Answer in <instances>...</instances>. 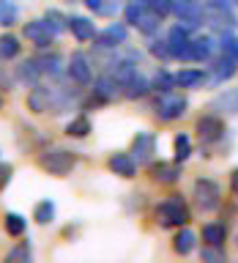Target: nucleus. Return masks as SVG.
<instances>
[{"label":"nucleus","instance_id":"obj_28","mask_svg":"<svg viewBox=\"0 0 238 263\" xmlns=\"http://www.w3.org/2000/svg\"><path fill=\"white\" fill-rule=\"evenodd\" d=\"M211 49H213V41L208 36H200L192 41V61H208L211 58Z\"/></svg>","mask_w":238,"mask_h":263},{"label":"nucleus","instance_id":"obj_33","mask_svg":"<svg viewBox=\"0 0 238 263\" xmlns=\"http://www.w3.org/2000/svg\"><path fill=\"white\" fill-rule=\"evenodd\" d=\"M44 25H47L49 30H52V36H55V33L66 30V16L57 11V8H49V11L44 14Z\"/></svg>","mask_w":238,"mask_h":263},{"label":"nucleus","instance_id":"obj_36","mask_svg":"<svg viewBox=\"0 0 238 263\" xmlns=\"http://www.w3.org/2000/svg\"><path fill=\"white\" fill-rule=\"evenodd\" d=\"M38 66H36V61H25L22 66H19V80H25V82H36L38 80Z\"/></svg>","mask_w":238,"mask_h":263},{"label":"nucleus","instance_id":"obj_20","mask_svg":"<svg viewBox=\"0 0 238 263\" xmlns=\"http://www.w3.org/2000/svg\"><path fill=\"white\" fill-rule=\"evenodd\" d=\"M211 107L219 112H225V115H238V88H230L225 93H219L211 102Z\"/></svg>","mask_w":238,"mask_h":263},{"label":"nucleus","instance_id":"obj_35","mask_svg":"<svg viewBox=\"0 0 238 263\" xmlns=\"http://www.w3.org/2000/svg\"><path fill=\"white\" fill-rule=\"evenodd\" d=\"M36 66L41 74H57L61 71V55H47L41 61H36Z\"/></svg>","mask_w":238,"mask_h":263},{"label":"nucleus","instance_id":"obj_3","mask_svg":"<svg viewBox=\"0 0 238 263\" xmlns=\"http://www.w3.org/2000/svg\"><path fill=\"white\" fill-rule=\"evenodd\" d=\"M219 203H222V189L216 181H211V178H197L194 181V205L200 211H216L219 209Z\"/></svg>","mask_w":238,"mask_h":263},{"label":"nucleus","instance_id":"obj_10","mask_svg":"<svg viewBox=\"0 0 238 263\" xmlns=\"http://www.w3.org/2000/svg\"><path fill=\"white\" fill-rule=\"evenodd\" d=\"M96 39V44L98 47H104V49H110V47H118V44H126V39H129V28L126 25H121V22H112V25H107V28L98 33Z\"/></svg>","mask_w":238,"mask_h":263},{"label":"nucleus","instance_id":"obj_46","mask_svg":"<svg viewBox=\"0 0 238 263\" xmlns=\"http://www.w3.org/2000/svg\"><path fill=\"white\" fill-rule=\"evenodd\" d=\"M0 107H3V99H0Z\"/></svg>","mask_w":238,"mask_h":263},{"label":"nucleus","instance_id":"obj_17","mask_svg":"<svg viewBox=\"0 0 238 263\" xmlns=\"http://www.w3.org/2000/svg\"><path fill=\"white\" fill-rule=\"evenodd\" d=\"M235 71H238V63L222 55L219 61L211 66V82H213V85H222V82H225V80L235 77Z\"/></svg>","mask_w":238,"mask_h":263},{"label":"nucleus","instance_id":"obj_7","mask_svg":"<svg viewBox=\"0 0 238 263\" xmlns=\"http://www.w3.org/2000/svg\"><path fill=\"white\" fill-rule=\"evenodd\" d=\"M167 49L170 58H181V61H192V41H189V30L184 25H175L167 33Z\"/></svg>","mask_w":238,"mask_h":263},{"label":"nucleus","instance_id":"obj_21","mask_svg":"<svg viewBox=\"0 0 238 263\" xmlns=\"http://www.w3.org/2000/svg\"><path fill=\"white\" fill-rule=\"evenodd\" d=\"M172 80H175V88H197L205 82V71L203 69H181Z\"/></svg>","mask_w":238,"mask_h":263},{"label":"nucleus","instance_id":"obj_13","mask_svg":"<svg viewBox=\"0 0 238 263\" xmlns=\"http://www.w3.org/2000/svg\"><path fill=\"white\" fill-rule=\"evenodd\" d=\"M66 28L74 33V39L77 41H93L96 36V25L88 20V16H66Z\"/></svg>","mask_w":238,"mask_h":263},{"label":"nucleus","instance_id":"obj_12","mask_svg":"<svg viewBox=\"0 0 238 263\" xmlns=\"http://www.w3.org/2000/svg\"><path fill=\"white\" fill-rule=\"evenodd\" d=\"M25 39L44 49L52 44V30L44 25V20H30V22H25Z\"/></svg>","mask_w":238,"mask_h":263},{"label":"nucleus","instance_id":"obj_34","mask_svg":"<svg viewBox=\"0 0 238 263\" xmlns=\"http://www.w3.org/2000/svg\"><path fill=\"white\" fill-rule=\"evenodd\" d=\"M219 49H222V55H225V58H230V61H235V63H238V36H233V33L222 36Z\"/></svg>","mask_w":238,"mask_h":263},{"label":"nucleus","instance_id":"obj_19","mask_svg":"<svg viewBox=\"0 0 238 263\" xmlns=\"http://www.w3.org/2000/svg\"><path fill=\"white\" fill-rule=\"evenodd\" d=\"M93 93H96L98 102H112V99L121 93V82L115 80L112 74H107V77H102V80L93 85Z\"/></svg>","mask_w":238,"mask_h":263},{"label":"nucleus","instance_id":"obj_41","mask_svg":"<svg viewBox=\"0 0 238 263\" xmlns=\"http://www.w3.org/2000/svg\"><path fill=\"white\" fill-rule=\"evenodd\" d=\"M11 173H14L11 164H0V189H3L8 181H11Z\"/></svg>","mask_w":238,"mask_h":263},{"label":"nucleus","instance_id":"obj_42","mask_svg":"<svg viewBox=\"0 0 238 263\" xmlns=\"http://www.w3.org/2000/svg\"><path fill=\"white\" fill-rule=\"evenodd\" d=\"M230 189H233V195L238 197V167L230 173Z\"/></svg>","mask_w":238,"mask_h":263},{"label":"nucleus","instance_id":"obj_26","mask_svg":"<svg viewBox=\"0 0 238 263\" xmlns=\"http://www.w3.org/2000/svg\"><path fill=\"white\" fill-rule=\"evenodd\" d=\"M3 228H6V233L8 236H22L25 233V228H28V219L22 217V214H6V219H3Z\"/></svg>","mask_w":238,"mask_h":263},{"label":"nucleus","instance_id":"obj_44","mask_svg":"<svg viewBox=\"0 0 238 263\" xmlns=\"http://www.w3.org/2000/svg\"><path fill=\"white\" fill-rule=\"evenodd\" d=\"M203 258H225V255H222V252H213V250H205Z\"/></svg>","mask_w":238,"mask_h":263},{"label":"nucleus","instance_id":"obj_45","mask_svg":"<svg viewBox=\"0 0 238 263\" xmlns=\"http://www.w3.org/2000/svg\"><path fill=\"white\" fill-rule=\"evenodd\" d=\"M235 247H238V233H235Z\"/></svg>","mask_w":238,"mask_h":263},{"label":"nucleus","instance_id":"obj_5","mask_svg":"<svg viewBox=\"0 0 238 263\" xmlns=\"http://www.w3.org/2000/svg\"><path fill=\"white\" fill-rule=\"evenodd\" d=\"M203 16L208 20L211 28H216V30H230L235 22L233 8L227 6V0H208V3L203 6Z\"/></svg>","mask_w":238,"mask_h":263},{"label":"nucleus","instance_id":"obj_31","mask_svg":"<svg viewBox=\"0 0 238 263\" xmlns=\"http://www.w3.org/2000/svg\"><path fill=\"white\" fill-rule=\"evenodd\" d=\"M151 88L153 90H159V93H170L172 88H175V80H172V74L170 71H156V77L151 80Z\"/></svg>","mask_w":238,"mask_h":263},{"label":"nucleus","instance_id":"obj_4","mask_svg":"<svg viewBox=\"0 0 238 263\" xmlns=\"http://www.w3.org/2000/svg\"><path fill=\"white\" fill-rule=\"evenodd\" d=\"M28 107L33 112H63V107H66V99L61 96H55L49 88L44 85H33V90L28 93Z\"/></svg>","mask_w":238,"mask_h":263},{"label":"nucleus","instance_id":"obj_27","mask_svg":"<svg viewBox=\"0 0 238 263\" xmlns=\"http://www.w3.org/2000/svg\"><path fill=\"white\" fill-rule=\"evenodd\" d=\"M172 148H175V162H186L189 156H192V140H189V135H175V140H172Z\"/></svg>","mask_w":238,"mask_h":263},{"label":"nucleus","instance_id":"obj_32","mask_svg":"<svg viewBox=\"0 0 238 263\" xmlns=\"http://www.w3.org/2000/svg\"><path fill=\"white\" fill-rule=\"evenodd\" d=\"M16 16H19V11H16V6L11 0H0V25H3V28H11L16 22Z\"/></svg>","mask_w":238,"mask_h":263},{"label":"nucleus","instance_id":"obj_23","mask_svg":"<svg viewBox=\"0 0 238 263\" xmlns=\"http://www.w3.org/2000/svg\"><path fill=\"white\" fill-rule=\"evenodd\" d=\"M22 52V44L19 39L11 36V33H6V36H0V61H14L16 55Z\"/></svg>","mask_w":238,"mask_h":263},{"label":"nucleus","instance_id":"obj_18","mask_svg":"<svg viewBox=\"0 0 238 263\" xmlns=\"http://www.w3.org/2000/svg\"><path fill=\"white\" fill-rule=\"evenodd\" d=\"M151 178L153 181H159V184H175V181L181 178V167H178V162H172V164H164V162H159V164H151Z\"/></svg>","mask_w":238,"mask_h":263},{"label":"nucleus","instance_id":"obj_16","mask_svg":"<svg viewBox=\"0 0 238 263\" xmlns=\"http://www.w3.org/2000/svg\"><path fill=\"white\" fill-rule=\"evenodd\" d=\"M121 88H126V90H123V96H126V99H143L148 90H151V82H148L143 74L134 71L131 77H126L121 82Z\"/></svg>","mask_w":238,"mask_h":263},{"label":"nucleus","instance_id":"obj_43","mask_svg":"<svg viewBox=\"0 0 238 263\" xmlns=\"http://www.w3.org/2000/svg\"><path fill=\"white\" fill-rule=\"evenodd\" d=\"M88 3V8H93V11H102L104 8V0H85Z\"/></svg>","mask_w":238,"mask_h":263},{"label":"nucleus","instance_id":"obj_40","mask_svg":"<svg viewBox=\"0 0 238 263\" xmlns=\"http://www.w3.org/2000/svg\"><path fill=\"white\" fill-rule=\"evenodd\" d=\"M140 14H143V8H140L137 3H131V6H126V22H129V25H137V20H140Z\"/></svg>","mask_w":238,"mask_h":263},{"label":"nucleus","instance_id":"obj_29","mask_svg":"<svg viewBox=\"0 0 238 263\" xmlns=\"http://www.w3.org/2000/svg\"><path fill=\"white\" fill-rule=\"evenodd\" d=\"M159 25H162V16L156 14V11H151V14H140V20H137V28L145 33V36H153L156 30H159Z\"/></svg>","mask_w":238,"mask_h":263},{"label":"nucleus","instance_id":"obj_38","mask_svg":"<svg viewBox=\"0 0 238 263\" xmlns=\"http://www.w3.org/2000/svg\"><path fill=\"white\" fill-rule=\"evenodd\" d=\"M8 260H30V247L22 244V247H16V250H11L8 252Z\"/></svg>","mask_w":238,"mask_h":263},{"label":"nucleus","instance_id":"obj_25","mask_svg":"<svg viewBox=\"0 0 238 263\" xmlns=\"http://www.w3.org/2000/svg\"><path fill=\"white\" fill-rule=\"evenodd\" d=\"M90 132H93V126H90L88 115H80V118L69 121V126H66V135H69V137H88Z\"/></svg>","mask_w":238,"mask_h":263},{"label":"nucleus","instance_id":"obj_11","mask_svg":"<svg viewBox=\"0 0 238 263\" xmlns=\"http://www.w3.org/2000/svg\"><path fill=\"white\" fill-rule=\"evenodd\" d=\"M197 135H200V140H205V143H216V140L225 135V121H222L219 115H203V118L197 121Z\"/></svg>","mask_w":238,"mask_h":263},{"label":"nucleus","instance_id":"obj_2","mask_svg":"<svg viewBox=\"0 0 238 263\" xmlns=\"http://www.w3.org/2000/svg\"><path fill=\"white\" fill-rule=\"evenodd\" d=\"M38 164L41 170L52 173V176H66L77 164V156H74V151H66V148H49V151L38 156Z\"/></svg>","mask_w":238,"mask_h":263},{"label":"nucleus","instance_id":"obj_1","mask_svg":"<svg viewBox=\"0 0 238 263\" xmlns=\"http://www.w3.org/2000/svg\"><path fill=\"white\" fill-rule=\"evenodd\" d=\"M189 219H192V214H189L181 195H172L170 200L159 203V209H156V222H159L162 228H181V225H186Z\"/></svg>","mask_w":238,"mask_h":263},{"label":"nucleus","instance_id":"obj_9","mask_svg":"<svg viewBox=\"0 0 238 263\" xmlns=\"http://www.w3.org/2000/svg\"><path fill=\"white\" fill-rule=\"evenodd\" d=\"M172 11L181 16L184 28H194L197 22L203 20V3L200 0H172Z\"/></svg>","mask_w":238,"mask_h":263},{"label":"nucleus","instance_id":"obj_15","mask_svg":"<svg viewBox=\"0 0 238 263\" xmlns=\"http://www.w3.org/2000/svg\"><path fill=\"white\" fill-rule=\"evenodd\" d=\"M107 167H110L115 176H121V178H134L137 162L131 159L129 154H112L110 159H107Z\"/></svg>","mask_w":238,"mask_h":263},{"label":"nucleus","instance_id":"obj_30","mask_svg":"<svg viewBox=\"0 0 238 263\" xmlns=\"http://www.w3.org/2000/svg\"><path fill=\"white\" fill-rule=\"evenodd\" d=\"M33 219H36L38 225H49V222L55 219V203L52 200H41L36 205V211H33Z\"/></svg>","mask_w":238,"mask_h":263},{"label":"nucleus","instance_id":"obj_22","mask_svg":"<svg viewBox=\"0 0 238 263\" xmlns=\"http://www.w3.org/2000/svg\"><path fill=\"white\" fill-rule=\"evenodd\" d=\"M227 238V228L219 225V222H208V225L203 228V241L208 247H222Z\"/></svg>","mask_w":238,"mask_h":263},{"label":"nucleus","instance_id":"obj_14","mask_svg":"<svg viewBox=\"0 0 238 263\" xmlns=\"http://www.w3.org/2000/svg\"><path fill=\"white\" fill-rule=\"evenodd\" d=\"M69 74H71L74 82L88 85V82H90V61H88V55L74 52V55L69 58Z\"/></svg>","mask_w":238,"mask_h":263},{"label":"nucleus","instance_id":"obj_24","mask_svg":"<svg viewBox=\"0 0 238 263\" xmlns=\"http://www.w3.org/2000/svg\"><path fill=\"white\" fill-rule=\"evenodd\" d=\"M194 244H197V236L189 228H184L175 238H172V250H175L178 255H189V252L194 250Z\"/></svg>","mask_w":238,"mask_h":263},{"label":"nucleus","instance_id":"obj_8","mask_svg":"<svg viewBox=\"0 0 238 263\" xmlns=\"http://www.w3.org/2000/svg\"><path fill=\"white\" fill-rule=\"evenodd\" d=\"M153 154H156V137H153V132H137L129 156H131L137 164H145V162L153 159Z\"/></svg>","mask_w":238,"mask_h":263},{"label":"nucleus","instance_id":"obj_37","mask_svg":"<svg viewBox=\"0 0 238 263\" xmlns=\"http://www.w3.org/2000/svg\"><path fill=\"white\" fill-rule=\"evenodd\" d=\"M143 3H148V6H151V11H156L159 16L172 11V0H143Z\"/></svg>","mask_w":238,"mask_h":263},{"label":"nucleus","instance_id":"obj_6","mask_svg":"<svg viewBox=\"0 0 238 263\" xmlns=\"http://www.w3.org/2000/svg\"><path fill=\"white\" fill-rule=\"evenodd\" d=\"M186 107H189V102H186V96H178V93H162V99L156 102V115H159L162 121H175V118H181V115L186 112Z\"/></svg>","mask_w":238,"mask_h":263},{"label":"nucleus","instance_id":"obj_39","mask_svg":"<svg viewBox=\"0 0 238 263\" xmlns=\"http://www.w3.org/2000/svg\"><path fill=\"white\" fill-rule=\"evenodd\" d=\"M151 55H156V58H170L167 41H153V44H151Z\"/></svg>","mask_w":238,"mask_h":263}]
</instances>
